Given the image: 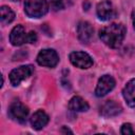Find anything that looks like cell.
Instances as JSON below:
<instances>
[{"label": "cell", "mask_w": 135, "mask_h": 135, "mask_svg": "<svg viewBox=\"0 0 135 135\" xmlns=\"http://www.w3.org/2000/svg\"><path fill=\"white\" fill-rule=\"evenodd\" d=\"M126 27L121 23H112L99 31L101 41L112 49H118L126 36Z\"/></svg>", "instance_id": "6da1fadb"}, {"label": "cell", "mask_w": 135, "mask_h": 135, "mask_svg": "<svg viewBox=\"0 0 135 135\" xmlns=\"http://www.w3.org/2000/svg\"><path fill=\"white\" fill-rule=\"evenodd\" d=\"M49 5L46 0H25L24 12L31 18H40L47 13Z\"/></svg>", "instance_id": "7a4b0ae2"}, {"label": "cell", "mask_w": 135, "mask_h": 135, "mask_svg": "<svg viewBox=\"0 0 135 135\" xmlns=\"http://www.w3.org/2000/svg\"><path fill=\"white\" fill-rule=\"evenodd\" d=\"M34 73V68L31 64L18 66L9 73V81L14 86L19 85L23 80L27 79Z\"/></svg>", "instance_id": "3957f363"}, {"label": "cell", "mask_w": 135, "mask_h": 135, "mask_svg": "<svg viewBox=\"0 0 135 135\" xmlns=\"http://www.w3.org/2000/svg\"><path fill=\"white\" fill-rule=\"evenodd\" d=\"M36 60H37V63L42 66L54 68L59 62V56L56 53V51L52 49H44L39 52Z\"/></svg>", "instance_id": "277c9868"}, {"label": "cell", "mask_w": 135, "mask_h": 135, "mask_svg": "<svg viewBox=\"0 0 135 135\" xmlns=\"http://www.w3.org/2000/svg\"><path fill=\"white\" fill-rule=\"evenodd\" d=\"M70 61L71 63L79 69H89L93 65V59L92 57L84 53V52H72L70 54Z\"/></svg>", "instance_id": "5b68a950"}, {"label": "cell", "mask_w": 135, "mask_h": 135, "mask_svg": "<svg viewBox=\"0 0 135 135\" xmlns=\"http://www.w3.org/2000/svg\"><path fill=\"white\" fill-rule=\"evenodd\" d=\"M115 79L110 75H103L99 78L95 89V95L97 97H103L111 92L115 86Z\"/></svg>", "instance_id": "8992f818"}, {"label": "cell", "mask_w": 135, "mask_h": 135, "mask_svg": "<svg viewBox=\"0 0 135 135\" xmlns=\"http://www.w3.org/2000/svg\"><path fill=\"white\" fill-rule=\"evenodd\" d=\"M8 112L12 118L22 123L26 120V117L28 115V108L23 103H21L20 101H14L9 105Z\"/></svg>", "instance_id": "52a82bcc"}, {"label": "cell", "mask_w": 135, "mask_h": 135, "mask_svg": "<svg viewBox=\"0 0 135 135\" xmlns=\"http://www.w3.org/2000/svg\"><path fill=\"white\" fill-rule=\"evenodd\" d=\"M96 13H97L98 18L102 21H108V20L114 18L116 15L115 8H114L112 2L109 0L99 2L97 5V8H96Z\"/></svg>", "instance_id": "ba28073f"}, {"label": "cell", "mask_w": 135, "mask_h": 135, "mask_svg": "<svg viewBox=\"0 0 135 135\" xmlns=\"http://www.w3.org/2000/svg\"><path fill=\"white\" fill-rule=\"evenodd\" d=\"M9 42L14 46H20L23 43H28V34L25 33L23 25H16L9 34Z\"/></svg>", "instance_id": "9c48e42d"}, {"label": "cell", "mask_w": 135, "mask_h": 135, "mask_svg": "<svg viewBox=\"0 0 135 135\" xmlns=\"http://www.w3.org/2000/svg\"><path fill=\"white\" fill-rule=\"evenodd\" d=\"M93 27L86 21H80L77 25V36L82 43H89L93 38Z\"/></svg>", "instance_id": "30bf717a"}, {"label": "cell", "mask_w": 135, "mask_h": 135, "mask_svg": "<svg viewBox=\"0 0 135 135\" xmlns=\"http://www.w3.org/2000/svg\"><path fill=\"white\" fill-rule=\"evenodd\" d=\"M121 112H122V108L120 107V104H118L113 100L105 101L100 108V114L103 117H114L120 114Z\"/></svg>", "instance_id": "8fae6325"}, {"label": "cell", "mask_w": 135, "mask_h": 135, "mask_svg": "<svg viewBox=\"0 0 135 135\" xmlns=\"http://www.w3.org/2000/svg\"><path fill=\"white\" fill-rule=\"evenodd\" d=\"M49 122V116L47 114L42 111V110H38L36 111L33 116L31 117V124L35 130H41L43 129Z\"/></svg>", "instance_id": "7c38bea8"}, {"label": "cell", "mask_w": 135, "mask_h": 135, "mask_svg": "<svg viewBox=\"0 0 135 135\" xmlns=\"http://www.w3.org/2000/svg\"><path fill=\"white\" fill-rule=\"evenodd\" d=\"M122 96L129 107L135 108V78L126 84L122 90Z\"/></svg>", "instance_id": "4fadbf2b"}, {"label": "cell", "mask_w": 135, "mask_h": 135, "mask_svg": "<svg viewBox=\"0 0 135 135\" xmlns=\"http://www.w3.org/2000/svg\"><path fill=\"white\" fill-rule=\"evenodd\" d=\"M89 108V103L80 96H74L69 101V109L74 112H85Z\"/></svg>", "instance_id": "5bb4252c"}, {"label": "cell", "mask_w": 135, "mask_h": 135, "mask_svg": "<svg viewBox=\"0 0 135 135\" xmlns=\"http://www.w3.org/2000/svg\"><path fill=\"white\" fill-rule=\"evenodd\" d=\"M0 19L2 24H8L15 19V13L8 6L3 5L0 8Z\"/></svg>", "instance_id": "9a60e30c"}, {"label": "cell", "mask_w": 135, "mask_h": 135, "mask_svg": "<svg viewBox=\"0 0 135 135\" xmlns=\"http://www.w3.org/2000/svg\"><path fill=\"white\" fill-rule=\"evenodd\" d=\"M50 5L53 11L57 12L64 7V1L63 0H50Z\"/></svg>", "instance_id": "2e32d148"}, {"label": "cell", "mask_w": 135, "mask_h": 135, "mask_svg": "<svg viewBox=\"0 0 135 135\" xmlns=\"http://www.w3.org/2000/svg\"><path fill=\"white\" fill-rule=\"evenodd\" d=\"M120 133H121L122 135H132V134H134L135 132L133 131L131 123H123V124L121 126Z\"/></svg>", "instance_id": "e0dca14e"}, {"label": "cell", "mask_w": 135, "mask_h": 135, "mask_svg": "<svg viewBox=\"0 0 135 135\" xmlns=\"http://www.w3.org/2000/svg\"><path fill=\"white\" fill-rule=\"evenodd\" d=\"M37 41V35L35 32L28 33V43H35Z\"/></svg>", "instance_id": "ac0fdd59"}, {"label": "cell", "mask_w": 135, "mask_h": 135, "mask_svg": "<svg viewBox=\"0 0 135 135\" xmlns=\"http://www.w3.org/2000/svg\"><path fill=\"white\" fill-rule=\"evenodd\" d=\"M61 133H70V134H73V132H72L70 129H68L66 127H62V129H61Z\"/></svg>", "instance_id": "d6986e66"}, {"label": "cell", "mask_w": 135, "mask_h": 135, "mask_svg": "<svg viewBox=\"0 0 135 135\" xmlns=\"http://www.w3.org/2000/svg\"><path fill=\"white\" fill-rule=\"evenodd\" d=\"M132 21H133V26L135 30V8L132 11Z\"/></svg>", "instance_id": "ffe728a7"}, {"label": "cell", "mask_w": 135, "mask_h": 135, "mask_svg": "<svg viewBox=\"0 0 135 135\" xmlns=\"http://www.w3.org/2000/svg\"><path fill=\"white\" fill-rule=\"evenodd\" d=\"M11 1H14V2H16V1H19V0H11Z\"/></svg>", "instance_id": "44dd1931"}]
</instances>
